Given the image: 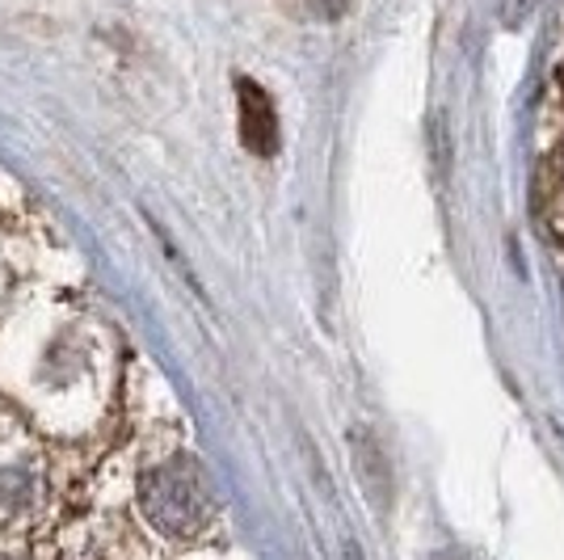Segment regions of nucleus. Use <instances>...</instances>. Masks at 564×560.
Segmentation results:
<instances>
[{"label":"nucleus","instance_id":"2","mask_svg":"<svg viewBox=\"0 0 564 560\" xmlns=\"http://www.w3.org/2000/svg\"><path fill=\"white\" fill-rule=\"evenodd\" d=\"M304 4L307 18H316V22H337V18H346L354 9V0H300Z\"/></svg>","mask_w":564,"mask_h":560},{"label":"nucleus","instance_id":"4","mask_svg":"<svg viewBox=\"0 0 564 560\" xmlns=\"http://www.w3.org/2000/svg\"><path fill=\"white\" fill-rule=\"evenodd\" d=\"M341 560H362V552H358L354 543H346V552H341Z\"/></svg>","mask_w":564,"mask_h":560},{"label":"nucleus","instance_id":"3","mask_svg":"<svg viewBox=\"0 0 564 560\" xmlns=\"http://www.w3.org/2000/svg\"><path fill=\"white\" fill-rule=\"evenodd\" d=\"M535 9H540V0H506V4H501V22L514 30V25L527 22Z\"/></svg>","mask_w":564,"mask_h":560},{"label":"nucleus","instance_id":"1","mask_svg":"<svg viewBox=\"0 0 564 560\" xmlns=\"http://www.w3.org/2000/svg\"><path fill=\"white\" fill-rule=\"evenodd\" d=\"M236 101H240V140L253 157H274L279 152V110L270 94L261 89L258 80L240 76L236 80Z\"/></svg>","mask_w":564,"mask_h":560}]
</instances>
